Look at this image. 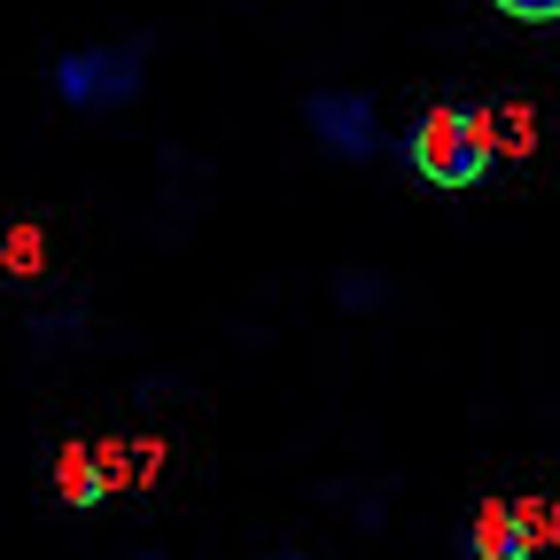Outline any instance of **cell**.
Here are the masks:
<instances>
[{"label": "cell", "instance_id": "cell-3", "mask_svg": "<svg viewBox=\"0 0 560 560\" xmlns=\"http://www.w3.org/2000/svg\"><path fill=\"white\" fill-rule=\"evenodd\" d=\"M304 132L335 164H374L382 156V117H374V94H350V86H319L304 102Z\"/></svg>", "mask_w": 560, "mask_h": 560}, {"label": "cell", "instance_id": "cell-6", "mask_svg": "<svg viewBox=\"0 0 560 560\" xmlns=\"http://www.w3.org/2000/svg\"><path fill=\"white\" fill-rule=\"evenodd\" d=\"M499 16H514V24H560V0H490Z\"/></svg>", "mask_w": 560, "mask_h": 560}, {"label": "cell", "instance_id": "cell-4", "mask_svg": "<svg viewBox=\"0 0 560 560\" xmlns=\"http://www.w3.org/2000/svg\"><path fill=\"white\" fill-rule=\"evenodd\" d=\"M475 560H529L537 552V506H506V499H490L475 514Z\"/></svg>", "mask_w": 560, "mask_h": 560}, {"label": "cell", "instance_id": "cell-1", "mask_svg": "<svg viewBox=\"0 0 560 560\" xmlns=\"http://www.w3.org/2000/svg\"><path fill=\"white\" fill-rule=\"evenodd\" d=\"M405 164H412V179H429L444 195H467V187H482L490 164H499V132H490V117L467 109V102H436V109H420L405 125Z\"/></svg>", "mask_w": 560, "mask_h": 560}, {"label": "cell", "instance_id": "cell-5", "mask_svg": "<svg viewBox=\"0 0 560 560\" xmlns=\"http://www.w3.org/2000/svg\"><path fill=\"white\" fill-rule=\"evenodd\" d=\"M55 482H62V506H79V514L109 499V467H102V452H86V444H62Z\"/></svg>", "mask_w": 560, "mask_h": 560}, {"label": "cell", "instance_id": "cell-2", "mask_svg": "<svg viewBox=\"0 0 560 560\" xmlns=\"http://www.w3.org/2000/svg\"><path fill=\"white\" fill-rule=\"evenodd\" d=\"M47 86H55L62 109H79V117L125 109L140 86H149V39H140V32H125V39H86V47L55 55Z\"/></svg>", "mask_w": 560, "mask_h": 560}]
</instances>
